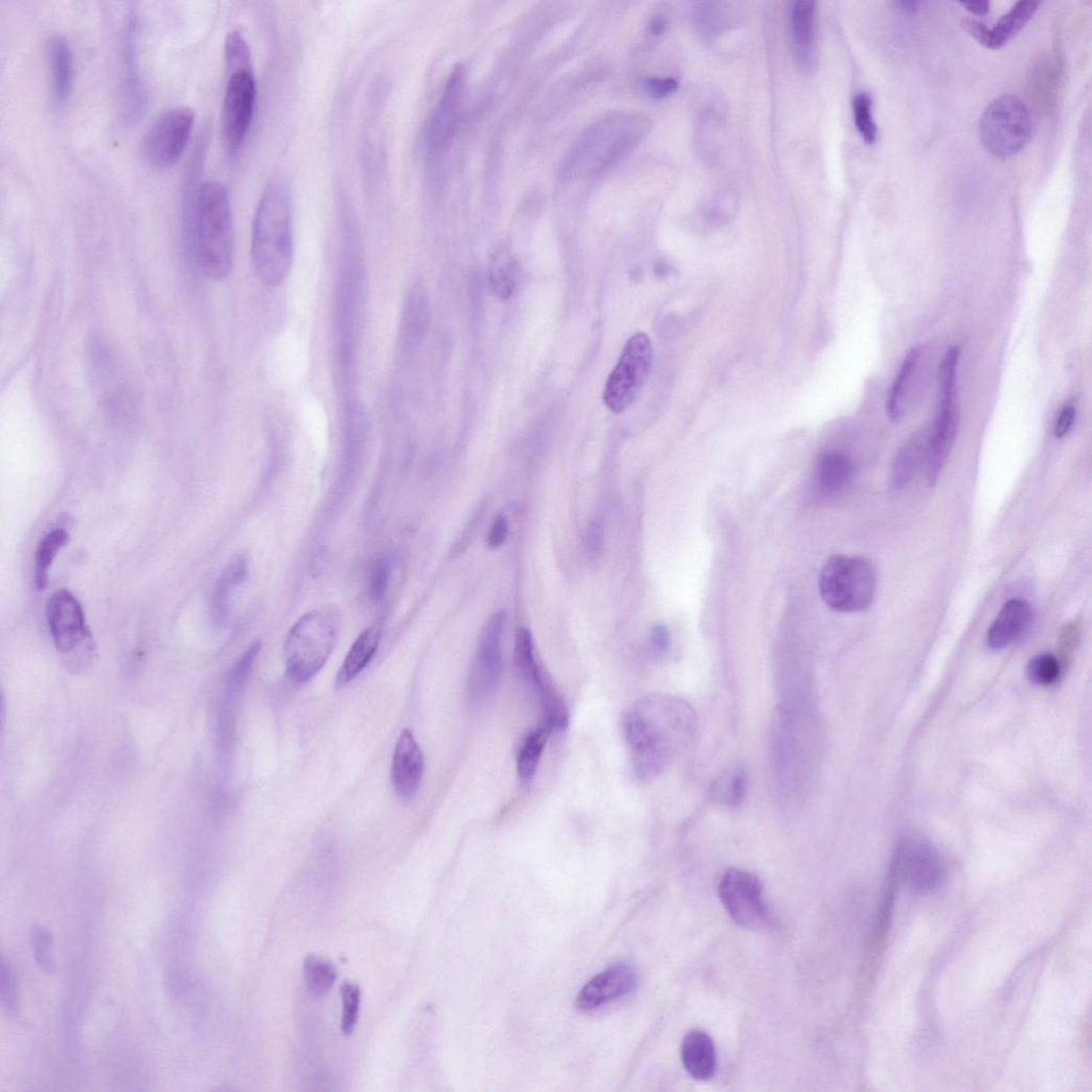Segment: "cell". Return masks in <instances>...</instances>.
Wrapping results in <instances>:
<instances>
[{
	"instance_id": "44dd1931",
	"label": "cell",
	"mask_w": 1092,
	"mask_h": 1092,
	"mask_svg": "<svg viewBox=\"0 0 1092 1092\" xmlns=\"http://www.w3.org/2000/svg\"><path fill=\"white\" fill-rule=\"evenodd\" d=\"M425 770L424 753L410 729H405L395 747L392 783L403 800H411L419 791Z\"/></svg>"
},
{
	"instance_id": "2e32d148",
	"label": "cell",
	"mask_w": 1092,
	"mask_h": 1092,
	"mask_svg": "<svg viewBox=\"0 0 1092 1092\" xmlns=\"http://www.w3.org/2000/svg\"><path fill=\"white\" fill-rule=\"evenodd\" d=\"M46 617L52 642L64 655L75 654L91 639L84 610L78 599L67 590L49 596Z\"/></svg>"
},
{
	"instance_id": "f546056e",
	"label": "cell",
	"mask_w": 1092,
	"mask_h": 1092,
	"mask_svg": "<svg viewBox=\"0 0 1092 1092\" xmlns=\"http://www.w3.org/2000/svg\"><path fill=\"white\" fill-rule=\"evenodd\" d=\"M381 631L378 627L366 629L357 638L337 676V688L354 681L371 662L378 650Z\"/></svg>"
},
{
	"instance_id": "ba28073f",
	"label": "cell",
	"mask_w": 1092,
	"mask_h": 1092,
	"mask_svg": "<svg viewBox=\"0 0 1092 1092\" xmlns=\"http://www.w3.org/2000/svg\"><path fill=\"white\" fill-rule=\"evenodd\" d=\"M1031 135L1029 109L1014 95H1003L993 100L980 118V141L998 158H1009L1020 153L1030 141Z\"/></svg>"
},
{
	"instance_id": "484cf974",
	"label": "cell",
	"mask_w": 1092,
	"mask_h": 1092,
	"mask_svg": "<svg viewBox=\"0 0 1092 1092\" xmlns=\"http://www.w3.org/2000/svg\"><path fill=\"white\" fill-rule=\"evenodd\" d=\"M683 1066L695 1079L707 1080L718 1071V1053L713 1040L701 1030L689 1031L681 1048Z\"/></svg>"
},
{
	"instance_id": "d6986e66",
	"label": "cell",
	"mask_w": 1092,
	"mask_h": 1092,
	"mask_svg": "<svg viewBox=\"0 0 1092 1092\" xmlns=\"http://www.w3.org/2000/svg\"><path fill=\"white\" fill-rule=\"evenodd\" d=\"M637 980V972L632 965L616 963L587 982L577 996L576 1005L583 1011L594 1010L630 994Z\"/></svg>"
},
{
	"instance_id": "ac0fdd59",
	"label": "cell",
	"mask_w": 1092,
	"mask_h": 1092,
	"mask_svg": "<svg viewBox=\"0 0 1092 1092\" xmlns=\"http://www.w3.org/2000/svg\"><path fill=\"white\" fill-rule=\"evenodd\" d=\"M927 370V357L922 347L911 348L893 381L887 402V411L892 422L902 420L919 399Z\"/></svg>"
},
{
	"instance_id": "ee69618b",
	"label": "cell",
	"mask_w": 1092,
	"mask_h": 1092,
	"mask_svg": "<svg viewBox=\"0 0 1092 1092\" xmlns=\"http://www.w3.org/2000/svg\"><path fill=\"white\" fill-rule=\"evenodd\" d=\"M1027 674L1032 682L1048 686L1060 679L1061 665L1053 655L1041 654L1030 660Z\"/></svg>"
},
{
	"instance_id": "7c38bea8",
	"label": "cell",
	"mask_w": 1092,
	"mask_h": 1092,
	"mask_svg": "<svg viewBox=\"0 0 1092 1092\" xmlns=\"http://www.w3.org/2000/svg\"><path fill=\"white\" fill-rule=\"evenodd\" d=\"M719 895L731 918L746 930L760 931L771 924L761 884L754 873L729 868L720 883Z\"/></svg>"
},
{
	"instance_id": "9c48e42d",
	"label": "cell",
	"mask_w": 1092,
	"mask_h": 1092,
	"mask_svg": "<svg viewBox=\"0 0 1092 1092\" xmlns=\"http://www.w3.org/2000/svg\"><path fill=\"white\" fill-rule=\"evenodd\" d=\"M653 357L647 335L639 333L629 339L605 388L604 402L612 412H624L638 399L651 374Z\"/></svg>"
},
{
	"instance_id": "f907efd6",
	"label": "cell",
	"mask_w": 1092,
	"mask_h": 1092,
	"mask_svg": "<svg viewBox=\"0 0 1092 1092\" xmlns=\"http://www.w3.org/2000/svg\"><path fill=\"white\" fill-rule=\"evenodd\" d=\"M508 531H509V524H508L507 518L504 515H499L495 519V521L493 523V526H491L490 532L487 534V545H488V548L490 549H498V548H500V546H502L505 543V541H506V539L508 537Z\"/></svg>"
},
{
	"instance_id": "816d5d0a",
	"label": "cell",
	"mask_w": 1092,
	"mask_h": 1092,
	"mask_svg": "<svg viewBox=\"0 0 1092 1092\" xmlns=\"http://www.w3.org/2000/svg\"><path fill=\"white\" fill-rule=\"evenodd\" d=\"M1076 419V408L1067 404L1061 410L1054 425V435L1057 439L1065 438L1070 432Z\"/></svg>"
},
{
	"instance_id": "f6af8a7d",
	"label": "cell",
	"mask_w": 1092,
	"mask_h": 1092,
	"mask_svg": "<svg viewBox=\"0 0 1092 1092\" xmlns=\"http://www.w3.org/2000/svg\"><path fill=\"white\" fill-rule=\"evenodd\" d=\"M30 940L37 963L47 973L56 972V964H54L50 952L52 938L46 928L35 926Z\"/></svg>"
},
{
	"instance_id": "7dc6e473",
	"label": "cell",
	"mask_w": 1092,
	"mask_h": 1092,
	"mask_svg": "<svg viewBox=\"0 0 1092 1092\" xmlns=\"http://www.w3.org/2000/svg\"><path fill=\"white\" fill-rule=\"evenodd\" d=\"M391 577V566L386 560H379L370 573L369 594L373 600L384 598L388 591Z\"/></svg>"
},
{
	"instance_id": "7bdbcfd3",
	"label": "cell",
	"mask_w": 1092,
	"mask_h": 1092,
	"mask_svg": "<svg viewBox=\"0 0 1092 1092\" xmlns=\"http://www.w3.org/2000/svg\"><path fill=\"white\" fill-rule=\"evenodd\" d=\"M260 647L261 644L259 642L253 643L231 672L227 686V701L229 704L236 700L245 687Z\"/></svg>"
},
{
	"instance_id": "f1b7e54d",
	"label": "cell",
	"mask_w": 1092,
	"mask_h": 1092,
	"mask_svg": "<svg viewBox=\"0 0 1092 1092\" xmlns=\"http://www.w3.org/2000/svg\"><path fill=\"white\" fill-rule=\"evenodd\" d=\"M556 733L548 723L541 721L522 741L517 755L518 777L523 787L530 786L537 775L546 744Z\"/></svg>"
},
{
	"instance_id": "4fadbf2b",
	"label": "cell",
	"mask_w": 1092,
	"mask_h": 1092,
	"mask_svg": "<svg viewBox=\"0 0 1092 1092\" xmlns=\"http://www.w3.org/2000/svg\"><path fill=\"white\" fill-rule=\"evenodd\" d=\"M506 615L497 613L480 636L476 659L469 679V698L473 705H481L494 697L503 673V635Z\"/></svg>"
},
{
	"instance_id": "f5cc1de1",
	"label": "cell",
	"mask_w": 1092,
	"mask_h": 1092,
	"mask_svg": "<svg viewBox=\"0 0 1092 1092\" xmlns=\"http://www.w3.org/2000/svg\"><path fill=\"white\" fill-rule=\"evenodd\" d=\"M604 539V526L599 522L593 521L588 527L586 537L587 549L592 556L599 554L600 549H602Z\"/></svg>"
},
{
	"instance_id": "9f6ffc18",
	"label": "cell",
	"mask_w": 1092,
	"mask_h": 1092,
	"mask_svg": "<svg viewBox=\"0 0 1092 1092\" xmlns=\"http://www.w3.org/2000/svg\"><path fill=\"white\" fill-rule=\"evenodd\" d=\"M667 27V21L664 17H655L650 23V30L654 36H660L664 33Z\"/></svg>"
},
{
	"instance_id": "83f0119b",
	"label": "cell",
	"mask_w": 1092,
	"mask_h": 1092,
	"mask_svg": "<svg viewBox=\"0 0 1092 1092\" xmlns=\"http://www.w3.org/2000/svg\"><path fill=\"white\" fill-rule=\"evenodd\" d=\"M855 465L851 458L840 451H827L818 458L815 467L816 482L828 496L841 493L854 478Z\"/></svg>"
},
{
	"instance_id": "e575fe53",
	"label": "cell",
	"mask_w": 1092,
	"mask_h": 1092,
	"mask_svg": "<svg viewBox=\"0 0 1092 1092\" xmlns=\"http://www.w3.org/2000/svg\"><path fill=\"white\" fill-rule=\"evenodd\" d=\"M338 977L335 964L317 956H308L303 963V978L314 997H323L334 988Z\"/></svg>"
},
{
	"instance_id": "ab89813d",
	"label": "cell",
	"mask_w": 1092,
	"mask_h": 1092,
	"mask_svg": "<svg viewBox=\"0 0 1092 1092\" xmlns=\"http://www.w3.org/2000/svg\"><path fill=\"white\" fill-rule=\"evenodd\" d=\"M225 60L228 74L237 71H252V59L249 45L238 30L231 31L225 44Z\"/></svg>"
},
{
	"instance_id": "9a60e30c",
	"label": "cell",
	"mask_w": 1092,
	"mask_h": 1092,
	"mask_svg": "<svg viewBox=\"0 0 1092 1092\" xmlns=\"http://www.w3.org/2000/svg\"><path fill=\"white\" fill-rule=\"evenodd\" d=\"M256 100V85L252 71L229 74L223 104L222 135L227 154L234 157L241 151L250 129Z\"/></svg>"
},
{
	"instance_id": "5bb4252c",
	"label": "cell",
	"mask_w": 1092,
	"mask_h": 1092,
	"mask_svg": "<svg viewBox=\"0 0 1092 1092\" xmlns=\"http://www.w3.org/2000/svg\"><path fill=\"white\" fill-rule=\"evenodd\" d=\"M891 869L901 883L918 893L937 889L946 875V864L939 850L917 836L906 838L898 845Z\"/></svg>"
},
{
	"instance_id": "60d3db41",
	"label": "cell",
	"mask_w": 1092,
	"mask_h": 1092,
	"mask_svg": "<svg viewBox=\"0 0 1092 1092\" xmlns=\"http://www.w3.org/2000/svg\"><path fill=\"white\" fill-rule=\"evenodd\" d=\"M871 97L866 92L857 93L852 100L856 128L862 139L872 144L878 138V128L871 113Z\"/></svg>"
},
{
	"instance_id": "ffe728a7",
	"label": "cell",
	"mask_w": 1092,
	"mask_h": 1092,
	"mask_svg": "<svg viewBox=\"0 0 1092 1092\" xmlns=\"http://www.w3.org/2000/svg\"><path fill=\"white\" fill-rule=\"evenodd\" d=\"M463 69L461 67L455 68L425 131V145L429 152L442 149L453 135L463 89Z\"/></svg>"
},
{
	"instance_id": "5b68a950",
	"label": "cell",
	"mask_w": 1092,
	"mask_h": 1092,
	"mask_svg": "<svg viewBox=\"0 0 1092 1092\" xmlns=\"http://www.w3.org/2000/svg\"><path fill=\"white\" fill-rule=\"evenodd\" d=\"M339 618L331 610L312 611L302 616L290 631L285 645L289 677L305 684L323 668L336 647Z\"/></svg>"
},
{
	"instance_id": "f35d334b",
	"label": "cell",
	"mask_w": 1092,
	"mask_h": 1092,
	"mask_svg": "<svg viewBox=\"0 0 1092 1092\" xmlns=\"http://www.w3.org/2000/svg\"><path fill=\"white\" fill-rule=\"evenodd\" d=\"M737 194L726 188L709 198L703 205L701 214L709 225H721L730 220L738 206Z\"/></svg>"
},
{
	"instance_id": "7a4b0ae2",
	"label": "cell",
	"mask_w": 1092,
	"mask_h": 1092,
	"mask_svg": "<svg viewBox=\"0 0 1092 1092\" xmlns=\"http://www.w3.org/2000/svg\"><path fill=\"white\" fill-rule=\"evenodd\" d=\"M200 156L187 172L183 194V225L186 241L203 275L223 280L234 259L232 205L227 187L217 181L197 184Z\"/></svg>"
},
{
	"instance_id": "b9f144b4",
	"label": "cell",
	"mask_w": 1092,
	"mask_h": 1092,
	"mask_svg": "<svg viewBox=\"0 0 1092 1092\" xmlns=\"http://www.w3.org/2000/svg\"><path fill=\"white\" fill-rule=\"evenodd\" d=\"M342 997V1022L341 1027L345 1036H351L357 1027L361 1007V988L356 982L344 981L341 987Z\"/></svg>"
},
{
	"instance_id": "d4e9b609",
	"label": "cell",
	"mask_w": 1092,
	"mask_h": 1092,
	"mask_svg": "<svg viewBox=\"0 0 1092 1092\" xmlns=\"http://www.w3.org/2000/svg\"><path fill=\"white\" fill-rule=\"evenodd\" d=\"M790 30L795 60L803 69L812 67L815 52L816 3L797 0L791 8Z\"/></svg>"
},
{
	"instance_id": "8992f818",
	"label": "cell",
	"mask_w": 1092,
	"mask_h": 1092,
	"mask_svg": "<svg viewBox=\"0 0 1092 1092\" xmlns=\"http://www.w3.org/2000/svg\"><path fill=\"white\" fill-rule=\"evenodd\" d=\"M960 350L951 347L945 355L939 368L938 405L931 427L930 443L926 459V475L930 485H935L946 467L953 449L960 424L958 395V367Z\"/></svg>"
},
{
	"instance_id": "277c9868",
	"label": "cell",
	"mask_w": 1092,
	"mask_h": 1092,
	"mask_svg": "<svg viewBox=\"0 0 1092 1092\" xmlns=\"http://www.w3.org/2000/svg\"><path fill=\"white\" fill-rule=\"evenodd\" d=\"M650 120L637 114L608 118L588 129L573 145L565 174H598L631 153L647 135Z\"/></svg>"
},
{
	"instance_id": "603a6c76",
	"label": "cell",
	"mask_w": 1092,
	"mask_h": 1092,
	"mask_svg": "<svg viewBox=\"0 0 1092 1092\" xmlns=\"http://www.w3.org/2000/svg\"><path fill=\"white\" fill-rule=\"evenodd\" d=\"M47 63L53 99L64 105L71 95L74 82V58L68 40L62 35L47 41Z\"/></svg>"
},
{
	"instance_id": "3957f363",
	"label": "cell",
	"mask_w": 1092,
	"mask_h": 1092,
	"mask_svg": "<svg viewBox=\"0 0 1092 1092\" xmlns=\"http://www.w3.org/2000/svg\"><path fill=\"white\" fill-rule=\"evenodd\" d=\"M294 256L293 210L289 187L272 181L257 205L252 228L251 259L255 275L268 288L280 287Z\"/></svg>"
},
{
	"instance_id": "681fc988",
	"label": "cell",
	"mask_w": 1092,
	"mask_h": 1092,
	"mask_svg": "<svg viewBox=\"0 0 1092 1092\" xmlns=\"http://www.w3.org/2000/svg\"><path fill=\"white\" fill-rule=\"evenodd\" d=\"M962 26L965 29V31L969 32L981 45H984L989 49L1001 48L998 42L996 41L995 37L993 36L992 29H989L985 24H982L981 22L974 19H964L962 21Z\"/></svg>"
},
{
	"instance_id": "4dcf8cb0",
	"label": "cell",
	"mask_w": 1092,
	"mask_h": 1092,
	"mask_svg": "<svg viewBox=\"0 0 1092 1092\" xmlns=\"http://www.w3.org/2000/svg\"><path fill=\"white\" fill-rule=\"evenodd\" d=\"M248 575V560L237 556L223 572L211 596L210 615L215 623H224L229 614V600L234 588Z\"/></svg>"
},
{
	"instance_id": "1f68e13d",
	"label": "cell",
	"mask_w": 1092,
	"mask_h": 1092,
	"mask_svg": "<svg viewBox=\"0 0 1092 1092\" xmlns=\"http://www.w3.org/2000/svg\"><path fill=\"white\" fill-rule=\"evenodd\" d=\"M429 320V305L426 293L420 288H413L406 299L402 318L401 339L404 346H413L424 336Z\"/></svg>"
},
{
	"instance_id": "cb8c5ba5",
	"label": "cell",
	"mask_w": 1092,
	"mask_h": 1092,
	"mask_svg": "<svg viewBox=\"0 0 1092 1092\" xmlns=\"http://www.w3.org/2000/svg\"><path fill=\"white\" fill-rule=\"evenodd\" d=\"M1031 620L1032 610L1026 600H1008L988 630L987 645L993 650H1002L1013 644L1029 629Z\"/></svg>"
},
{
	"instance_id": "8fae6325",
	"label": "cell",
	"mask_w": 1092,
	"mask_h": 1092,
	"mask_svg": "<svg viewBox=\"0 0 1092 1092\" xmlns=\"http://www.w3.org/2000/svg\"><path fill=\"white\" fill-rule=\"evenodd\" d=\"M514 661L517 672L540 701L542 721L553 726L556 732L564 731L569 724L568 708L551 677L537 660L532 636L526 628L517 632Z\"/></svg>"
},
{
	"instance_id": "d6a6232c",
	"label": "cell",
	"mask_w": 1092,
	"mask_h": 1092,
	"mask_svg": "<svg viewBox=\"0 0 1092 1092\" xmlns=\"http://www.w3.org/2000/svg\"><path fill=\"white\" fill-rule=\"evenodd\" d=\"M519 277L518 261L509 251L501 250L491 258L488 285L498 298L502 300L511 298L518 289Z\"/></svg>"
},
{
	"instance_id": "d590c367",
	"label": "cell",
	"mask_w": 1092,
	"mask_h": 1092,
	"mask_svg": "<svg viewBox=\"0 0 1092 1092\" xmlns=\"http://www.w3.org/2000/svg\"><path fill=\"white\" fill-rule=\"evenodd\" d=\"M1039 6L1040 3L1029 2V0L1024 2L1023 0V2L1017 3L1008 14L1001 18L995 28L992 29L993 36L1000 47L1022 31Z\"/></svg>"
},
{
	"instance_id": "bcb514c9",
	"label": "cell",
	"mask_w": 1092,
	"mask_h": 1092,
	"mask_svg": "<svg viewBox=\"0 0 1092 1092\" xmlns=\"http://www.w3.org/2000/svg\"><path fill=\"white\" fill-rule=\"evenodd\" d=\"M0 996H2L6 1009L10 1014H16L18 1010L17 979L12 965L4 956L0 961Z\"/></svg>"
},
{
	"instance_id": "836d02e7",
	"label": "cell",
	"mask_w": 1092,
	"mask_h": 1092,
	"mask_svg": "<svg viewBox=\"0 0 1092 1092\" xmlns=\"http://www.w3.org/2000/svg\"><path fill=\"white\" fill-rule=\"evenodd\" d=\"M69 539L65 529L58 528L49 531L39 543L35 560V585L39 590L46 588L50 567Z\"/></svg>"
},
{
	"instance_id": "e0dca14e",
	"label": "cell",
	"mask_w": 1092,
	"mask_h": 1092,
	"mask_svg": "<svg viewBox=\"0 0 1092 1092\" xmlns=\"http://www.w3.org/2000/svg\"><path fill=\"white\" fill-rule=\"evenodd\" d=\"M136 17L130 15L122 40V105L127 122H136L143 114L146 93L138 62Z\"/></svg>"
},
{
	"instance_id": "11a10c76",
	"label": "cell",
	"mask_w": 1092,
	"mask_h": 1092,
	"mask_svg": "<svg viewBox=\"0 0 1092 1092\" xmlns=\"http://www.w3.org/2000/svg\"><path fill=\"white\" fill-rule=\"evenodd\" d=\"M961 6L969 13L979 17L987 16L991 10V4L988 2H965L961 3Z\"/></svg>"
},
{
	"instance_id": "4316f807",
	"label": "cell",
	"mask_w": 1092,
	"mask_h": 1092,
	"mask_svg": "<svg viewBox=\"0 0 1092 1092\" xmlns=\"http://www.w3.org/2000/svg\"><path fill=\"white\" fill-rule=\"evenodd\" d=\"M931 427H925L911 435V438L896 454L891 469V484L895 490L906 487L915 477L923 463L926 464L928 443H930Z\"/></svg>"
},
{
	"instance_id": "7402d4cb",
	"label": "cell",
	"mask_w": 1092,
	"mask_h": 1092,
	"mask_svg": "<svg viewBox=\"0 0 1092 1092\" xmlns=\"http://www.w3.org/2000/svg\"><path fill=\"white\" fill-rule=\"evenodd\" d=\"M726 116L716 107H706L697 117L693 145L699 158L706 163L718 161L727 141Z\"/></svg>"
},
{
	"instance_id": "8d00e7d4",
	"label": "cell",
	"mask_w": 1092,
	"mask_h": 1092,
	"mask_svg": "<svg viewBox=\"0 0 1092 1092\" xmlns=\"http://www.w3.org/2000/svg\"><path fill=\"white\" fill-rule=\"evenodd\" d=\"M697 32L705 40H713L729 26L728 13L723 4L702 3L693 10Z\"/></svg>"
},
{
	"instance_id": "6da1fadb",
	"label": "cell",
	"mask_w": 1092,
	"mask_h": 1092,
	"mask_svg": "<svg viewBox=\"0 0 1092 1092\" xmlns=\"http://www.w3.org/2000/svg\"><path fill=\"white\" fill-rule=\"evenodd\" d=\"M698 728L695 708L670 695L637 700L623 718V733L633 771L640 781L663 774L692 742Z\"/></svg>"
},
{
	"instance_id": "db71d44e",
	"label": "cell",
	"mask_w": 1092,
	"mask_h": 1092,
	"mask_svg": "<svg viewBox=\"0 0 1092 1092\" xmlns=\"http://www.w3.org/2000/svg\"><path fill=\"white\" fill-rule=\"evenodd\" d=\"M651 643L655 652L663 654L670 646V636L664 625L655 627L652 631Z\"/></svg>"
},
{
	"instance_id": "30bf717a",
	"label": "cell",
	"mask_w": 1092,
	"mask_h": 1092,
	"mask_svg": "<svg viewBox=\"0 0 1092 1092\" xmlns=\"http://www.w3.org/2000/svg\"><path fill=\"white\" fill-rule=\"evenodd\" d=\"M194 124L195 113L186 106L161 114L147 130L141 144L147 165L159 170L175 166L186 151Z\"/></svg>"
},
{
	"instance_id": "52a82bcc",
	"label": "cell",
	"mask_w": 1092,
	"mask_h": 1092,
	"mask_svg": "<svg viewBox=\"0 0 1092 1092\" xmlns=\"http://www.w3.org/2000/svg\"><path fill=\"white\" fill-rule=\"evenodd\" d=\"M819 592L824 602L836 612H863L875 597V569L862 558L833 556L819 577Z\"/></svg>"
},
{
	"instance_id": "c3c4849f",
	"label": "cell",
	"mask_w": 1092,
	"mask_h": 1092,
	"mask_svg": "<svg viewBox=\"0 0 1092 1092\" xmlns=\"http://www.w3.org/2000/svg\"><path fill=\"white\" fill-rule=\"evenodd\" d=\"M679 83L673 77H650L643 82V89L654 99H664L675 93Z\"/></svg>"
},
{
	"instance_id": "74e56055",
	"label": "cell",
	"mask_w": 1092,
	"mask_h": 1092,
	"mask_svg": "<svg viewBox=\"0 0 1092 1092\" xmlns=\"http://www.w3.org/2000/svg\"><path fill=\"white\" fill-rule=\"evenodd\" d=\"M747 791V777L743 770L734 769L724 773L712 787V797L727 806H737L744 800Z\"/></svg>"
}]
</instances>
